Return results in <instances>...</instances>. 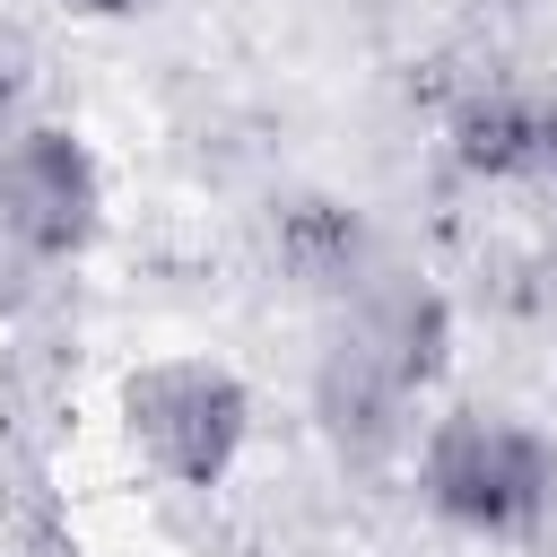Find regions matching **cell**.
<instances>
[{"label":"cell","instance_id":"1","mask_svg":"<svg viewBox=\"0 0 557 557\" xmlns=\"http://www.w3.org/2000/svg\"><path fill=\"white\" fill-rule=\"evenodd\" d=\"M418 496L470 540H531L557 513V444L505 409H444L418 444Z\"/></svg>","mask_w":557,"mask_h":557},{"label":"cell","instance_id":"2","mask_svg":"<svg viewBox=\"0 0 557 557\" xmlns=\"http://www.w3.org/2000/svg\"><path fill=\"white\" fill-rule=\"evenodd\" d=\"M122 435L174 487H218L252 435V392L218 357H148L122 374Z\"/></svg>","mask_w":557,"mask_h":557},{"label":"cell","instance_id":"3","mask_svg":"<svg viewBox=\"0 0 557 557\" xmlns=\"http://www.w3.org/2000/svg\"><path fill=\"white\" fill-rule=\"evenodd\" d=\"M96 226H104L96 148L70 122H9L0 131V244H17L44 270V261H78Z\"/></svg>","mask_w":557,"mask_h":557},{"label":"cell","instance_id":"4","mask_svg":"<svg viewBox=\"0 0 557 557\" xmlns=\"http://www.w3.org/2000/svg\"><path fill=\"white\" fill-rule=\"evenodd\" d=\"M261 244H270V270L322 305H348L357 287L383 278V244H374L366 209L339 191H278L261 209Z\"/></svg>","mask_w":557,"mask_h":557},{"label":"cell","instance_id":"5","mask_svg":"<svg viewBox=\"0 0 557 557\" xmlns=\"http://www.w3.org/2000/svg\"><path fill=\"white\" fill-rule=\"evenodd\" d=\"M409 409H418V392L339 322V331L322 339V357H313V426L331 435V453L357 461V470L392 461V453L409 444Z\"/></svg>","mask_w":557,"mask_h":557},{"label":"cell","instance_id":"6","mask_svg":"<svg viewBox=\"0 0 557 557\" xmlns=\"http://www.w3.org/2000/svg\"><path fill=\"white\" fill-rule=\"evenodd\" d=\"M339 322L409 383V392H435L444 383V366H453V305L426 287V278H400V270H383L374 287H357L348 305H339Z\"/></svg>","mask_w":557,"mask_h":557},{"label":"cell","instance_id":"7","mask_svg":"<svg viewBox=\"0 0 557 557\" xmlns=\"http://www.w3.org/2000/svg\"><path fill=\"white\" fill-rule=\"evenodd\" d=\"M540 104L548 96H531V87H470L461 104H453V165L461 174H479V183H531L540 174Z\"/></svg>","mask_w":557,"mask_h":557},{"label":"cell","instance_id":"8","mask_svg":"<svg viewBox=\"0 0 557 557\" xmlns=\"http://www.w3.org/2000/svg\"><path fill=\"white\" fill-rule=\"evenodd\" d=\"M26 87H35V44H26V26L0 17V131L26 122Z\"/></svg>","mask_w":557,"mask_h":557},{"label":"cell","instance_id":"9","mask_svg":"<svg viewBox=\"0 0 557 557\" xmlns=\"http://www.w3.org/2000/svg\"><path fill=\"white\" fill-rule=\"evenodd\" d=\"M531 183H548V191H557V96L540 104V174H531Z\"/></svg>","mask_w":557,"mask_h":557},{"label":"cell","instance_id":"10","mask_svg":"<svg viewBox=\"0 0 557 557\" xmlns=\"http://www.w3.org/2000/svg\"><path fill=\"white\" fill-rule=\"evenodd\" d=\"M61 9H70V17H139L148 0H61Z\"/></svg>","mask_w":557,"mask_h":557}]
</instances>
